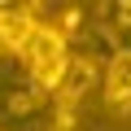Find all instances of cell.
Wrapping results in <instances>:
<instances>
[{"label": "cell", "mask_w": 131, "mask_h": 131, "mask_svg": "<svg viewBox=\"0 0 131 131\" xmlns=\"http://www.w3.org/2000/svg\"><path fill=\"white\" fill-rule=\"evenodd\" d=\"M101 26L114 52H131V0H101Z\"/></svg>", "instance_id": "obj_5"}, {"label": "cell", "mask_w": 131, "mask_h": 131, "mask_svg": "<svg viewBox=\"0 0 131 131\" xmlns=\"http://www.w3.org/2000/svg\"><path fill=\"white\" fill-rule=\"evenodd\" d=\"M96 79H101L96 61L83 57V52H70V66H66L61 83L52 88V105H57V109H79V101L96 88Z\"/></svg>", "instance_id": "obj_3"}, {"label": "cell", "mask_w": 131, "mask_h": 131, "mask_svg": "<svg viewBox=\"0 0 131 131\" xmlns=\"http://www.w3.org/2000/svg\"><path fill=\"white\" fill-rule=\"evenodd\" d=\"M57 105L52 92H44L26 70L22 61H0V127L5 131H35L44 122H52Z\"/></svg>", "instance_id": "obj_1"}, {"label": "cell", "mask_w": 131, "mask_h": 131, "mask_svg": "<svg viewBox=\"0 0 131 131\" xmlns=\"http://www.w3.org/2000/svg\"><path fill=\"white\" fill-rule=\"evenodd\" d=\"M18 61H22V70H26L44 92H52V88L61 83V74H66V66H70V44H66V31L39 22L35 35L26 39V48L18 52Z\"/></svg>", "instance_id": "obj_2"}, {"label": "cell", "mask_w": 131, "mask_h": 131, "mask_svg": "<svg viewBox=\"0 0 131 131\" xmlns=\"http://www.w3.org/2000/svg\"><path fill=\"white\" fill-rule=\"evenodd\" d=\"M35 0H0V13H31Z\"/></svg>", "instance_id": "obj_7"}, {"label": "cell", "mask_w": 131, "mask_h": 131, "mask_svg": "<svg viewBox=\"0 0 131 131\" xmlns=\"http://www.w3.org/2000/svg\"><path fill=\"white\" fill-rule=\"evenodd\" d=\"M35 13H0V44H5L9 57H18L26 48V39L35 35Z\"/></svg>", "instance_id": "obj_6"}, {"label": "cell", "mask_w": 131, "mask_h": 131, "mask_svg": "<svg viewBox=\"0 0 131 131\" xmlns=\"http://www.w3.org/2000/svg\"><path fill=\"white\" fill-rule=\"evenodd\" d=\"M101 92H105V105L114 114H131V52H114L105 61Z\"/></svg>", "instance_id": "obj_4"}, {"label": "cell", "mask_w": 131, "mask_h": 131, "mask_svg": "<svg viewBox=\"0 0 131 131\" xmlns=\"http://www.w3.org/2000/svg\"><path fill=\"white\" fill-rule=\"evenodd\" d=\"M0 52H5V44H0Z\"/></svg>", "instance_id": "obj_8"}]
</instances>
